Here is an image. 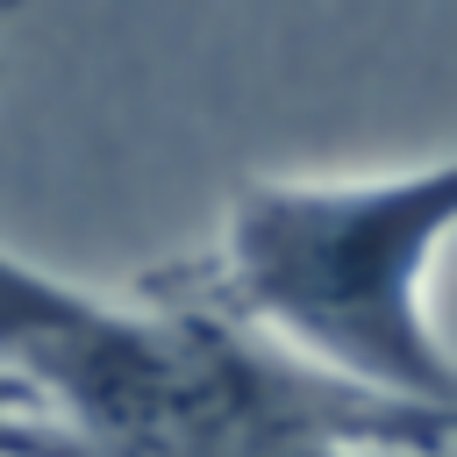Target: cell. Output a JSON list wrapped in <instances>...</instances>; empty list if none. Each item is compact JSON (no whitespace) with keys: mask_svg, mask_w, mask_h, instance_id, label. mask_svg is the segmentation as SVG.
Segmentation results:
<instances>
[{"mask_svg":"<svg viewBox=\"0 0 457 457\" xmlns=\"http://www.w3.org/2000/svg\"><path fill=\"white\" fill-rule=\"evenodd\" d=\"M0 457H71L64 428L43 414V400L29 393L21 371L0 364Z\"/></svg>","mask_w":457,"mask_h":457,"instance_id":"3957f363","label":"cell"},{"mask_svg":"<svg viewBox=\"0 0 457 457\" xmlns=\"http://www.w3.org/2000/svg\"><path fill=\"white\" fill-rule=\"evenodd\" d=\"M7 7H14V0H0V21H7Z\"/></svg>","mask_w":457,"mask_h":457,"instance_id":"277c9868","label":"cell"},{"mask_svg":"<svg viewBox=\"0 0 457 457\" xmlns=\"http://www.w3.org/2000/svg\"><path fill=\"white\" fill-rule=\"evenodd\" d=\"M0 364L29 378L71 457H450L457 414L357 393L200 293H129L0 250Z\"/></svg>","mask_w":457,"mask_h":457,"instance_id":"6da1fadb","label":"cell"},{"mask_svg":"<svg viewBox=\"0 0 457 457\" xmlns=\"http://www.w3.org/2000/svg\"><path fill=\"white\" fill-rule=\"evenodd\" d=\"M450 236L457 157L378 179H243L214 243L157 271L357 393L457 414V350L428 314Z\"/></svg>","mask_w":457,"mask_h":457,"instance_id":"7a4b0ae2","label":"cell"}]
</instances>
